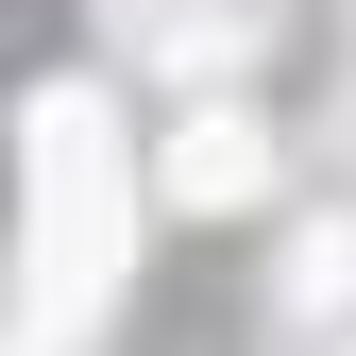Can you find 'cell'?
Masks as SVG:
<instances>
[{
	"mask_svg": "<svg viewBox=\"0 0 356 356\" xmlns=\"http://www.w3.org/2000/svg\"><path fill=\"white\" fill-rule=\"evenodd\" d=\"M102 254H119V204H102V85H51L34 102V356H68L102 323Z\"/></svg>",
	"mask_w": 356,
	"mask_h": 356,
	"instance_id": "1",
	"label": "cell"
},
{
	"mask_svg": "<svg viewBox=\"0 0 356 356\" xmlns=\"http://www.w3.org/2000/svg\"><path fill=\"white\" fill-rule=\"evenodd\" d=\"M272 187V136L254 119H187V153H170V204H254Z\"/></svg>",
	"mask_w": 356,
	"mask_h": 356,
	"instance_id": "2",
	"label": "cell"
}]
</instances>
